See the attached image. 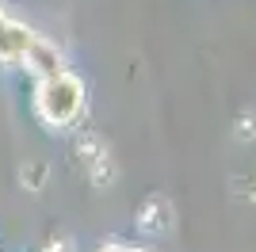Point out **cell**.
Instances as JSON below:
<instances>
[{
  "label": "cell",
  "instance_id": "6da1fadb",
  "mask_svg": "<svg viewBox=\"0 0 256 252\" xmlns=\"http://www.w3.org/2000/svg\"><path fill=\"white\" fill-rule=\"evenodd\" d=\"M107 252H134V248H107Z\"/></svg>",
  "mask_w": 256,
  "mask_h": 252
}]
</instances>
